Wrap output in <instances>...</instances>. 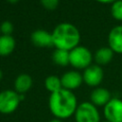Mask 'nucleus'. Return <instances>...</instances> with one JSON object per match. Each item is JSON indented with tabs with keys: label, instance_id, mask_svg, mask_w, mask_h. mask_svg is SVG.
Wrapping results in <instances>:
<instances>
[{
	"label": "nucleus",
	"instance_id": "nucleus-16",
	"mask_svg": "<svg viewBox=\"0 0 122 122\" xmlns=\"http://www.w3.org/2000/svg\"><path fill=\"white\" fill-rule=\"evenodd\" d=\"M45 88L48 92L51 93H53L55 92H58L62 88L61 78H59L56 75H50L45 79Z\"/></svg>",
	"mask_w": 122,
	"mask_h": 122
},
{
	"label": "nucleus",
	"instance_id": "nucleus-4",
	"mask_svg": "<svg viewBox=\"0 0 122 122\" xmlns=\"http://www.w3.org/2000/svg\"><path fill=\"white\" fill-rule=\"evenodd\" d=\"M75 122H101L97 107L92 102L80 103L74 112Z\"/></svg>",
	"mask_w": 122,
	"mask_h": 122
},
{
	"label": "nucleus",
	"instance_id": "nucleus-24",
	"mask_svg": "<svg viewBox=\"0 0 122 122\" xmlns=\"http://www.w3.org/2000/svg\"><path fill=\"white\" fill-rule=\"evenodd\" d=\"M101 122H109V121H107V120H104V121H101Z\"/></svg>",
	"mask_w": 122,
	"mask_h": 122
},
{
	"label": "nucleus",
	"instance_id": "nucleus-19",
	"mask_svg": "<svg viewBox=\"0 0 122 122\" xmlns=\"http://www.w3.org/2000/svg\"><path fill=\"white\" fill-rule=\"evenodd\" d=\"M42 6L49 10H53L57 8L59 4V0H40Z\"/></svg>",
	"mask_w": 122,
	"mask_h": 122
},
{
	"label": "nucleus",
	"instance_id": "nucleus-5",
	"mask_svg": "<svg viewBox=\"0 0 122 122\" xmlns=\"http://www.w3.org/2000/svg\"><path fill=\"white\" fill-rule=\"evenodd\" d=\"M21 100L15 91L5 90L0 92V113L10 114L19 107Z\"/></svg>",
	"mask_w": 122,
	"mask_h": 122
},
{
	"label": "nucleus",
	"instance_id": "nucleus-20",
	"mask_svg": "<svg viewBox=\"0 0 122 122\" xmlns=\"http://www.w3.org/2000/svg\"><path fill=\"white\" fill-rule=\"evenodd\" d=\"M96 1L99 3H102V4H112L116 0H96Z\"/></svg>",
	"mask_w": 122,
	"mask_h": 122
},
{
	"label": "nucleus",
	"instance_id": "nucleus-15",
	"mask_svg": "<svg viewBox=\"0 0 122 122\" xmlns=\"http://www.w3.org/2000/svg\"><path fill=\"white\" fill-rule=\"evenodd\" d=\"M52 61L61 67H65L70 64V51L65 50L56 49L52 53Z\"/></svg>",
	"mask_w": 122,
	"mask_h": 122
},
{
	"label": "nucleus",
	"instance_id": "nucleus-2",
	"mask_svg": "<svg viewBox=\"0 0 122 122\" xmlns=\"http://www.w3.org/2000/svg\"><path fill=\"white\" fill-rule=\"evenodd\" d=\"M52 44L56 49L71 51L80 43V32L78 29L71 23L58 24L51 32Z\"/></svg>",
	"mask_w": 122,
	"mask_h": 122
},
{
	"label": "nucleus",
	"instance_id": "nucleus-11",
	"mask_svg": "<svg viewBox=\"0 0 122 122\" xmlns=\"http://www.w3.org/2000/svg\"><path fill=\"white\" fill-rule=\"evenodd\" d=\"M111 99V92L105 88H95L91 93V102L96 107H104Z\"/></svg>",
	"mask_w": 122,
	"mask_h": 122
},
{
	"label": "nucleus",
	"instance_id": "nucleus-14",
	"mask_svg": "<svg viewBox=\"0 0 122 122\" xmlns=\"http://www.w3.org/2000/svg\"><path fill=\"white\" fill-rule=\"evenodd\" d=\"M113 51L109 48V47H103L98 49L95 53H94V60L96 62V65L102 66V65H107L109 64L112 57H113Z\"/></svg>",
	"mask_w": 122,
	"mask_h": 122
},
{
	"label": "nucleus",
	"instance_id": "nucleus-1",
	"mask_svg": "<svg viewBox=\"0 0 122 122\" xmlns=\"http://www.w3.org/2000/svg\"><path fill=\"white\" fill-rule=\"evenodd\" d=\"M78 104L71 91L61 89L51 93L49 97V109L51 114L58 119H67L74 115Z\"/></svg>",
	"mask_w": 122,
	"mask_h": 122
},
{
	"label": "nucleus",
	"instance_id": "nucleus-8",
	"mask_svg": "<svg viewBox=\"0 0 122 122\" xmlns=\"http://www.w3.org/2000/svg\"><path fill=\"white\" fill-rule=\"evenodd\" d=\"M62 88L68 91L76 90L83 83V76L77 71H69L65 72L61 77Z\"/></svg>",
	"mask_w": 122,
	"mask_h": 122
},
{
	"label": "nucleus",
	"instance_id": "nucleus-21",
	"mask_svg": "<svg viewBox=\"0 0 122 122\" xmlns=\"http://www.w3.org/2000/svg\"><path fill=\"white\" fill-rule=\"evenodd\" d=\"M49 122H62V120H61V119H58V118H54V119L50 120Z\"/></svg>",
	"mask_w": 122,
	"mask_h": 122
},
{
	"label": "nucleus",
	"instance_id": "nucleus-7",
	"mask_svg": "<svg viewBox=\"0 0 122 122\" xmlns=\"http://www.w3.org/2000/svg\"><path fill=\"white\" fill-rule=\"evenodd\" d=\"M83 82L90 87H97L103 80L104 71L99 65H91L84 70Z\"/></svg>",
	"mask_w": 122,
	"mask_h": 122
},
{
	"label": "nucleus",
	"instance_id": "nucleus-6",
	"mask_svg": "<svg viewBox=\"0 0 122 122\" xmlns=\"http://www.w3.org/2000/svg\"><path fill=\"white\" fill-rule=\"evenodd\" d=\"M104 116L109 122H122V100L112 98L104 106Z\"/></svg>",
	"mask_w": 122,
	"mask_h": 122
},
{
	"label": "nucleus",
	"instance_id": "nucleus-9",
	"mask_svg": "<svg viewBox=\"0 0 122 122\" xmlns=\"http://www.w3.org/2000/svg\"><path fill=\"white\" fill-rule=\"evenodd\" d=\"M109 48L116 53H122V25L115 26L108 35Z\"/></svg>",
	"mask_w": 122,
	"mask_h": 122
},
{
	"label": "nucleus",
	"instance_id": "nucleus-3",
	"mask_svg": "<svg viewBox=\"0 0 122 122\" xmlns=\"http://www.w3.org/2000/svg\"><path fill=\"white\" fill-rule=\"evenodd\" d=\"M92 54L84 46H77L70 51V65L78 70H85L91 66Z\"/></svg>",
	"mask_w": 122,
	"mask_h": 122
},
{
	"label": "nucleus",
	"instance_id": "nucleus-18",
	"mask_svg": "<svg viewBox=\"0 0 122 122\" xmlns=\"http://www.w3.org/2000/svg\"><path fill=\"white\" fill-rule=\"evenodd\" d=\"M13 31V25L10 21H4L0 24V32L3 35H11Z\"/></svg>",
	"mask_w": 122,
	"mask_h": 122
},
{
	"label": "nucleus",
	"instance_id": "nucleus-25",
	"mask_svg": "<svg viewBox=\"0 0 122 122\" xmlns=\"http://www.w3.org/2000/svg\"><path fill=\"white\" fill-rule=\"evenodd\" d=\"M0 35H1V32H0Z\"/></svg>",
	"mask_w": 122,
	"mask_h": 122
},
{
	"label": "nucleus",
	"instance_id": "nucleus-13",
	"mask_svg": "<svg viewBox=\"0 0 122 122\" xmlns=\"http://www.w3.org/2000/svg\"><path fill=\"white\" fill-rule=\"evenodd\" d=\"M15 40L11 35H0V56L10 55L15 48Z\"/></svg>",
	"mask_w": 122,
	"mask_h": 122
},
{
	"label": "nucleus",
	"instance_id": "nucleus-10",
	"mask_svg": "<svg viewBox=\"0 0 122 122\" xmlns=\"http://www.w3.org/2000/svg\"><path fill=\"white\" fill-rule=\"evenodd\" d=\"M30 40L32 44L39 48H47L53 46L51 33L45 30H36L30 35Z\"/></svg>",
	"mask_w": 122,
	"mask_h": 122
},
{
	"label": "nucleus",
	"instance_id": "nucleus-17",
	"mask_svg": "<svg viewBox=\"0 0 122 122\" xmlns=\"http://www.w3.org/2000/svg\"><path fill=\"white\" fill-rule=\"evenodd\" d=\"M111 14L115 20L122 21V0H116L112 4Z\"/></svg>",
	"mask_w": 122,
	"mask_h": 122
},
{
	"label": "nucleus",
	"instance_id": "nucleus-23",
	"mask_svg": "<svg viewBox=\"0 0 122 122\" xmlns=\"http://www.w3.org/2000/svg\"><path fill=\"white\" fill-rule=\"evenodd\" d=\"M2 78H3V72H2V71H1V69H0V82H1Z\"/></svg>",
	"mask_w": 122,
	"mask_h": 122
},
{
	"label": "nucleus",
	"instance_id": "nucleus-22",
	"mask_svg": "<svg viewBox=\"0 0 122 122\" xmlns=\"http://www.w3.org/2000/svg\"><path fill=\"white\" fill-rule=\"evenodd\" d=\"M8 2H10V3H11V4H14V3H16V2H18L19 0H7Z\"/></svg>",
	"mask_w": 122,
	"mask_h": 122
},
{
	"label": "nucleus",
	"instance_id": "nucleus-12",
	"mask_svg": "<svg viewBox=\"0 0 122 122\" xmlns=\"http://www.w3.org/2000/svg\"><path fill=\"white\" fill-rule=\"evenodd\" d=\"M32 86V78L27 73L19 74L14 81V91L18 94H24L30 90Z\"/></svg>",
	"mask_w": 122,
	"mask_h": 122
}]
</instances>
